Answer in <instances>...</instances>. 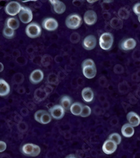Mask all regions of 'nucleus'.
<instances>
[{"label": "nucleus", "instance_id": "dca6fc26", "mask_svg": "<svg viewBox=\"0 0 140 158\" xmlns=\"http://www.w3.org/2000/svg\"><path fill=\"white\" fill-rule=\"evenodd\" d=\"M82 73L84 76L86 78L88 79H92L94 78L97 73V70L96 66H86L82 68Z\"/></svg>", "mask_w": 140, "mask_h": 158}, {"label": "nucleus", "instance_id": "39448f33", "mask_svg": "<svg viewBox=\"0 0 140 158\" xmlns=\"http://www.w3.org/2000/svg\"><path fill=\"white\" fill-rule=\"evenodd\" d=\"M19 19L24 24H28L32 21L33 15L31 10L25 6H23L20 12L19 13Z\"/></svg>", "mask_w": 140, "mask_h": 158}, {"label": "nucleus", "instance_id": "1a4fd4ad", "mask_svg": "<svg viewBox=\"0 0 140 158\" xmlns=\"http://www.w3.org/2000/svg\"><path fill=\"white\" fill-rule=\"evenodd\" d=\"M83 20L86 24L92 26L94 25L97 21V14L94 10H88L84 14Z\"/></svg>", "mask_w": 140, "mask_h": 158}, {"label": "nucleus", "instance_id": "6e6552de", "mask_svg": "<svg viewBox=\"0 0 140 158\" xmlns=\"http://www.w3.org/2000/svg\"><path fill=\"white\" fill-rule=\"evenodd\" d=\"M52 118L55 119H61L64 117L65 110L61 105H55L49 110Z\"/></svg>", "mask_w": 140, "mask_h": 158}, {"label": "nucleus", "instance_id": "72a5a7b5", "mask_svg": "<svg viewBox=\"0 0 140 158\" xmlns=\"http://www.w3.org/2000/svg\"><path fill=\"white\" fill-rule=\"evenodd\" d=\"M7 145L3 141H0V152H2L6 150Z\"/></svg>", "mask_w": 140, "mask_h": 158}, {"label": "nucleus", "instance_id": "423d86ee", "mask_svg": "<svg viewBox=\"0 0 140 158\" xmlns=\"http://www.w3.org/2000/svg\"><path fill=\"white\" fill-rule=\"evenodd\" d=\"M22 7L21 5L18 2L11 1L6 5L5 11L7 15L14 16L20 12Z\"/></svg>", "mask_w": 140, "mask_h": 158}, {"label": "nucleus", "instance_id": "e433bc0d", "mask_svg": "<svg viewBox=\"0 0 140 158\" xmlns=\"http://www.w3.org/2000/svg\"><path fill=\"white\" fill-rule=\"evenodd\" d=\"M97 1V0H92V1H90V0H88L87 1V2H88V3H95V2H96Z\"/></svg>", "mask_w": 140, "mask_h": 158}, {"label": "nucleus", "instance_id": "2eb2a0df", "mask_svg": "<svg viewBox=\"0 0 140 158\" xmlns=\"http://www.w3.org/2000/svg\"><path fill=\"white\" fill-rule=\"evenodd\" d=\"M127 119L128 120V123L134 127H137L140 125V116L134 112L131 111L128 112L127 115Z\"/></svg>", "mask_w": 140, "mask_h": 158}, {"label": "nucleus", "instance_id": "393cba45", "mask_svg": "<svg viewBox=\"0 0 140 158\" xmlns=\"http://www.w3.org/2000/svg\"><path fill=\"white\" fill-rule=\"evenodd\" d=\"M118 15L119 19H121V20H127L130 16V12L126 7H122L119 10Z\"/></svg>", "mask_w": 140, "mask_h": 158}, {"label": "nucleus", "instance_id": "f8f14e48", "mask_svg": "<svg viewBox=\"0 0 140 158\" xmlns=\"http://www.w3.org/2000/svg\"><path fill=\"white\" fill-rule=\"evenodd\" d=\"M117 149V145L113 141L106 140L102 146V150L105 154L110 155L115 152Z\"/></svg>", "mask_w": 140, "mask_h": 158}, {"label": "nucleus", "instance_id": "a878e982", "mask_svg": "<svg viewBox=\"0 0 140 158\" xmlns=\"http://www.w3.org/2000/svg\"><path fill=\"white\" fill-rule=\"evenodd\" d=\"M3 35L7 39H12L15 35V31L5 26L3 30Z\"/></svg>", "mask_w": 140, "mask_h": 158}, {"label": "nucleus", "instance_id": "20e7f679", "mask_svg": "<svg viewBox=\"0 0 140 158\" xmlns=\"http://www.w3.org/2000/svg\"><path fill=\"white\" fill-rule=\"evenodd\" d=\"M25 33L30 38H37L42 34V28L38 24L31 23L26 27Z\"/></svg>", "mask_w": 140, "mask_h": 158}, {"label": "nucleus", "instance_id": "412c9836", "mask_svg": "<svg viewBox=\"0 0 140 158\" xmlns=\"http://www.w3.org/2000/svg\"><path fill=\"white\" fill-rule=\"evenodd\" d=\"M5 26L15 31L19 27L20 22L16 18H9L6 20Z\"/></svg>", "mask_w": 140, "mask_h": 158}, {"label": "nucleus", "instance_id": "9b49d317", "mask_svg": "<svg viewBox=\"0 0 140 158\" xmlns=\"http://www.w3.org/2000/svg\"><path fill=\"white\" fill-rule=\"evenodd\" d=\"M137 45L136 40L132 38H128L123 40L120 44V48L123 51H128L134 49Z\"/></svg>", "mask_w": 140, "mask_h": 158}, {"label": "nucleus", "instance_id": "7ed1b4c3", "mask_svg": "<svg viewBox=\"0 0 140 158\" xmlns=\"http://www.w3.org/2000/svg\"><path fill=\"white\" fill-rule=\"evenodd\" d=\"M22 152L23 154L26 156L35 157L39 155L41 149L37 145L27 143L22 146Z\"/></svg>", "mask_w": 140, "mask_h": 158}, {"label": "nucleus", "instance_id": "0eeeda50", "mask_svg": "<svg viewBox=\"0 0 140 158\" xmlns=\"http://www.w3.org/2000/svg\"><path fill=\"white\" fill-rule=\"evenodd\" d=\"M82 47L87 51H91L96 47L97 44V40L93 35H89L84 39L82 41Z\"/></svg>", "mask_w": 140, "mask_h": 158}, {"label": "nucleus", "instance_id": "a211bd4d", "mask_svg": "<svg viewBox=\"0 0 140 158\" xmlns=\"http://www.w3.org/2000/svg\"><path fill=\"white\" fill-rule=\"evenodd\" d=\"M48 90L46 89L38 88L34 93V99L38 102H42L45 100L48 95Z\"/></svg>", "mask_w": 140, "mask_h": 158}, {"label": "nucleus", "instance_id": "aec40b11", "mask_svg": "<svg viewBox=\"0 0 140 158\" xmlns=\"http://www.w3.org/2000/svg\"><path fill=\"white\" fill-rule=\"evenodd\" d=\"M10 92L9 84L5 80L0 79V97H5Z\"/></svg>", "mask_w": 140, "mask_h": 158}, {"label": "nucleus", "instance_id": "4468645a", "mask_svg": "<svg viewBox=\"0 0 140 158\" xmlns=\"http://www.w3.org/2000/svg\"><path fill=\"white\" fill-rule=\"evenodd\" d=\"M49 2L52 4L56 13L58 14H62L65 12L66 6L63 2L58 0H50Z\"/></svg>", "mask_w": 140, "mask_h": 158}, {"label": "nucleus", "instance_id": "473e14b6", "mask_svg": "<svg viewBox=\"0 0 140 158\" xmlns=\"http://www.w3.org/2000/svg\"><path fill=\"white\" fill-rule=\"evenodd\" d=\"M133 11L136 15H140V2L134 4L133 6Z\"/></svg>", "mask_w": 140, "mask_h": 158}, {"label": "nucleus", "instance_id": "4be33fe9", "mask_svg": "<svg viewBox=\"0 0 140 158\" xmlns=\"http://www.w3.org/2000/svg\"><path fill=\"white\" fill-rule=\"evenodd\" d=\"M83 106L84 105L80 102H75L72 104L70 108V112L75 116H80L82 112Z\"/></svg>", "mask_w": 140, "mask_h": 158}, {"label": "nucleus", "instance_id": "b1692460", "mask_svg": "<svg viewBox=\"0 0 140 158\" xmlns=\"http://www.w3.org/2000/svg\"><path fill=\"white\" fill-rule=\"evenodd\" d=\"M110 25L114 29H121L123 27V21L121 19L113 18L110 21Z\"/></svg>", "mask_w": 140, "mask_h": 158}, {"label": "nucleus", "instance_id": "f3484780", "mask_svg": "<svg viewBox=\"0 0 140 158\" xmlns=\"http://www.w3.org/2000/svg\"><path fill=\"white\" fill-rule=\"evenodd\" d=\"M82 99L86 103H90L94 99V94L92 88L86 87L82 89L81 91Z\"/></svg>", "mask_w": 140, "mask_h": 158}, {"label": "nucleus", "instance_id": "f257e3e1", "mask_svg": "<svg viewBox=\"0 0 140 158\" xmlns=\"http://www.w3.org/2000/svg\"><path fill=\"white\" fill-rule=\"evenodd\" d=\"M67 28L75 30L79 29L82 24L81 16L77 14H72L67 16L65 21Z\"/></svg>", "mask_w": 140, "mask_h": 158}, {"label": "nucleus", "instance_id": "cd10ccee", "mask_svg": "<svg viewBox=\"0 0 140 158\" xmlns=\"http://www.w3.org/2000/svg\"><path fill=\"white\" fill-rule=\"evenodd\" d=\"M108 140L113 141L114 143H117V145H119L121 141H122V137L121 135L118 133H113L110 134L109 137H108Z\"/></svg>", "mask_w": 140, "mask_h": 158}, {"label": "nucleus", "instance_id": "6ab92c4d", "mask_svg": "<svg viewBox=\"0 0 140 158\" xmlns=\"http://www.w3.org/2000/svg\"><path fill=\"white\" fill-rule=\"evenodd\" d=\"M121 132L124 137L127 138L132 137L134 134V127L129 123H126L122 126Z\"/></svg>", "mask_w": 140, "mask_h": 158}, {"label": "nucleus", "instance_id": "5701e85b", "mask_svg": "<svg viewBox=\"0 0 140 158\" xmlns=\"http://www.w3.org/2000/svg\"><path fill=\"white\" fill-rule=\"evenodd\" d=\"M61 106H62L64 110H70V107L72 104V100L71 98L68 95H64L61 98L60 102Z\"/></svg>", "mask_w": 140, "mask_h": 158}, {"label": "nucleus", "instance_id": "c9c22d12", "mask_svg": "<svg viewBox=\"0 0 140 158\" xmlns=\"http://www.w3.org/2000/svg\"><path fill=\"white\" fill-rule=\"evenodd\" d=\"M65 158H77L76 156L73 154H70V155H67V156H66Z\"/></svg>", "mask_w": 140, "mask_h": 158}, {"label": "nucleus", "instance_id": "c85d7f7f", "mask_svg": "<svg viewBox=\"0 0 140 158\" xmlns=\"http://www.w3.org/2000/svg\"><path fill=\"white\" fill-rule=\"evenodd\" d=\"M92 113V110L91 108L88 106H83V108H82V112L80 114V116L81 117L83 118H86L88 117L89 116H90Z\"/></svg>", "mask_w": 140, "mask_h": 158}, {"label": "nucleus", "instance_id": "4c0bfd02", "mask_svg": "<svg viewBox=\"0 0 140 158\" xmlns=\"http://www.w3.org/2000/svg\"><path fill=\"white\" fill-rule=\"evenodd\" d=\"M138 20L139 23H140V15L138 16Z\"/></svg>", "mask_w": 140, "mask_h": 158}, {"label": "nucleus", "instance_id": "f03ea898", "mask_svg": "<svg viewBox=\"0 0 140 158\" xmlns=\"http://www.w3.org/2000/svg\"><path fill=\"white\" fill-rule=\"evenodd\" d=\"M114 37L112 34L105 32L102 34L99 38V46L104 51H110L113 45Z\"/></svg>", "mask_w": 140, "mask_h": 158}, {"label": "nucleus", "instance_id": "c756f323", "mask_svg": "<svg viewBox=\"0 0 140 158\" xmlns=\"http://www.w3.org/2000/svg\"><path fill=\"white\" fill-rule=\"evenodd\" d=\"M46 111V110H38L35 113V114H34V119H35V120L37 122L40 123L41 117H42V116L43 115V113L45 112Z\"/></svg>", "mask_w": 140, "mask_h": 158}, {"label": "nucleus", "instance_id": "f704fd0d", "mask_svg": "<svg viewBox=\"0 0 140 158\" xmlns=\"http://www.w3.org/2000/svg\"><path fill=\"white\" fill-rule=\"evenodd\" d=\"M4 69V66H3V64L1 62H0V73L2 72Z\"/></svg>", "mask_w": 140, "mask_h": 158}, {"label": "nucleus", "instance_id": "9d476101", "mask_svg": "<svg viewBox=\"0 0 140 158\" xmlns=\"http://www.w3.org/2000/svg\"><path fill=\"white\" fill-rule=\"evenodd\" d=\"M42 27L47 31H55L58 28V23L55 19L48 18L43 20L42 22Z\"/></svg>", "mask_w": 140, "mask_h": 158}, {"label": "nucleus", "instance_id": "2f4dec72", "mask_svg": "<svg viewBox=\"0 0 140 158\" xmlns=\"http://www.w3.org/2000/svg\"><path fill=\"white\" fill-rule=\"evenodd\" d=\"M80 40V36L79 34L76 33H73L71 35L70 37V40L73 43H77L79 42Z\"/></svg>", "mask_w": 140, "mask_h": 158}, {"label": "nucleus", "instance_id": "bb28decb", "mask_svg": "<svg viewBox=\"0 0 140 158\" xmlns=\"http://www.w3.org/2000/svg\"><path fill=\"white\" fill-rule=\"evenodd\" d=\"M52 120V117L51 116L50 113H49L48 112L46 111L45 112L43 113V115L40 119V123H42L43 125H46L50 123Z\"/></svg>", "mask_w": 140, "mask_h": 158}, {"label": "nucleus", "instance_id": "ddd939ff", "mask_svg": "<svg viewBox=\"0 0 140 158\" xmlns=\"http://www.w3.org/2000/svg\"><path fill=\"white\" fill-rule=\"evenodd\" d=\"M44 78V73L39 69L34 70L29 76V80L32 84H38L41 82Z\"/></svg>", "mask_w": 140, "mask_h": 158}, {"label": "nucleus", "instance_id": "7c9ffc66", "mask_svg": "<svg viewBox=\"0 0 140 158\" xmlns=\"http://www.w3.org/2000/svg\"><path fill=\"white\" fill-rule=\"evenodd\" d=\"M95 66L94 61H93L92 59H86L84 61L82 62L81 64V68L86 67V66Z\"/></svg>", "mask_w": 140, "mask_h": 158}]
</instances>
